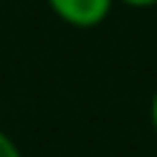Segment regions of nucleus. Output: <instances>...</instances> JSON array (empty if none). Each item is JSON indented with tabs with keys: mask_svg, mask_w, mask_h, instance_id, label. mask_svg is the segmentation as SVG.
<instances>
[{
	"mask_svg": "<svg viewBox=\"0 0 157 157\" xmlns=\"http://www.w3.org/2000/svg\"><path fill=\"white\" fill-rule=\"evenodd\" d=\"M148 119H151V128H154V134H157V90H154V96H151V105H148Z\"/></svg>",
	"mask_w": 157,
	"mask_h": 157,
	"instance_id": "4",
	"label": "nucleus"
},
{
	"mask_svg": "<svg viewBox=\"0 0 157 157\" xmlns=\"http://www.w3.org/2000/svg\"><path fill=\"white\" fill-rule=\"evenodd\" d=\"M0 157H23L21 148H17V143L12 140L6 131H0Z\"/></svg>",
	"mask_w": 157,
	"mask_h": 157,
	"instance_id": "2",
	"label": "nucleus"
},
{
	"mask_svg": "<svg viewBox=\"0 0 157 157\" xmlns=\"http://www.w3.org/2000/svg\"><path fill=\"white\" fill-rule=\"evenodd\" d=\"M119 3L131 6V9H151V6H157V0H119Z\"/></svg>",
	"mask_w": 157,
	"mask_h": 157,
	"instance_id": "3",
	"label": "nucleus"
},
{
	"mask_svg": "<svg viewBox=\"0 0 157 157\" xmlns=\"http://www.w3.org/2000/svg\"><path fill=\"white\" fill-rule=\"evenodd\" d=\"M47 3L58 21L76 29L99 26L113 9V0H47Z\"/></svg>",
	"mask_w": 157,
	"mask_h": 157,
	"instance_id": "1",
	"label": "nucleus"
}]
</instances>
